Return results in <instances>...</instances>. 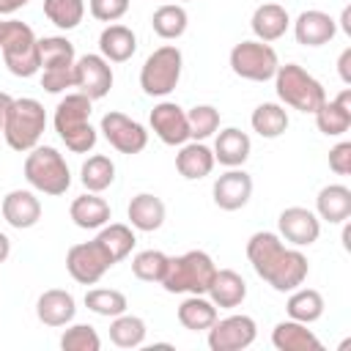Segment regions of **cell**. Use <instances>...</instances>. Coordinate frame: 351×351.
I'll return each instance as SVG.
<instances>
[{"mask_svg":"<svg viewBox=\"0 0 351 351\" xmlns=\"http://www.w3.org/2000/svg\"><path fill=\"white\" fill-rule=\"evenodd\" d=\"M36 315L44 326H69L77 315V302L63 288H49L36 302Z\"/></svg>","mask_w":351,"mask_h":351,"instance_id":"obj_20","label":"cell"},{"mask_svg":"<svg viewBox=\"0 0 351 351\" xmlns=\"http://www.w3.org/2000/svg\"><path fill=\"white\" fill-rule=\"evenodd\" d=\"M85 307H88L90 313L101 315V318H115V315L126 313L129 302H126V296H123L121 291H115V288H90V291L85 293Z\"/></svg>","mask_w":351,"mask_h":351,"instance_id":"obj_39","label":"cell"},{"mask_svg":"<svg viewBox=\"0 0 351 351\" xmlns=\"http://www.w3.org/2000/svg\"><path fill=\"white\" fill-rule=\"evenodd\" d=\"M280 60L271 44L250 38V41H239L230 49V69L236 77L250 80V82H269L274 80Z\"/></svg>","mask_w":351,"mask_h":351,"instance_id":"obj_9","label":"cell"},{"mask_svg":"<svg viewBox=\"0 0 351 351\" xmlns=\"http://www.w3.org/2000/svg\"><path fill=\"white\" fill-rule=\"evenodd\" d=\"M90 107H93V101L80 90L77 93H66L55 107V118H52L55 132L66 143V148L71 154L93 151V145L99 140L96 129L90 126Z\"/></svg>","mask_w":351,"mask_h":351,"instance_id":"obj_2","label":"cell"},{"mask_svg":"<svg viewBox=\"0 0 351 351\" xmlns=\"http://www.w3.org/2000/svg\"><path fill=\"white\" fill-rule=\"evenodd\" d=\"M206 293H208V299L217 307L233 310V307H239L247 299V282L233 269H217V274H214V280H211V285H208Z\"/></svg>","mask_w":351,"mask_h":351,"instance_id":"obj_29","label":"cell"},{"mask_svg":"<svg viewBox=\"0 0 351 351\" xmlns=\"http://www.w3.org/2000/svg\"><path fill=\"white\" fill-rule=\"evenodd\" d=\"M258 337V324L255 318L244 313H233L228 318H217L208 326V348L211 351H244L255 343Z\"/></svg>","mask_w":351,"mask_h":351,"instance_id":"obj_11","label":"cell"},{"mask_svg":"<svg viewBox=\"0 0 351 351\" xmlns=\"http://www.w3.org/2000/svg\"><path fill=\"white\" fill-rule=\"evenodd\" d=\"M148 123L154 129V134L165 143V145H184L189 140V123H186V112L184 107H178L176 101H159L151 115Z\"/></svg>","mask_w":351,"mask_h":351,"instance_id":"obj_16","label":"cell"},{"mask_svg":"<svg viewBox=\"0 0 351 351\" xmlns=\"http://www.w3.org/2000/svg\"><path fill=\"white\" fill-rule=\"evenodd\" d=\"M44 129H47V112L38 99H30V96L11 99L5 110V121H3V137L8 148L19 154L36 148Z\"/></svg>","mask_w":351,"mask_h":351,"instance_id":"obj_4","label":"cell"},{"mask_svg":"<svg viewBox=\"0 0 351 351\" xmlns=\"http://www.w3.org/2000/svg\"><path fill=\"white\" fill-rule=\"evenodd\" d=\"M329 167H332V173H337V176H348V173H351V143H348V140H340V143L329 151Z\"/></svg>","mask_w":351,"mask_h":351,"instance_id":"obj_44","label":"cell"},{"mask_svg":"<svg viewBox=\"0 0 351 351\" xmlns=\"http://www.w3.org/2000/svg\"><path fill=\"white\" fill-rule=\"evenodd\" d=\"M186 25H189V14H186V8H184L181 3H165V5H159V8L154 11V16H151L154 33H156L159 38H165V41L181 38V36L186 33Z\"/></svg>","mask_w":351,"mask_h":351,"instance_id":"obj_35","label":"cell"},{"mask_svg":"<svg viewBox=\"0 0 351 351\" xmlns=\"http://www.w3.org/2000/svg\"><path fill=\"white\" fill-rule=\"evenodd\" d=\"M96 241L101 244V250L110 255L112 263H121L126 255H132V250L137 244L132 225H123V222H107V225H101Z\"/></svg>","mask_w":351,"mask_h":351,"instance_id":"obj_31","label":"cell"},{"mask_svg":"<svg viewBox=\"0 0 351 351\" xmlns=\"http://www.w3.org/2000/svg\"><path fill=\"white\" fill-rule=\"evenodd\" d=\"M8 104H11V96L0 90V134H3V121H5V110H8Z\"/></svg>","mask_w":351,"mask_h":351,"instance_id":"obj_49","label":"cell"},{"mask_svg":"<svg viewBox=\"0 0 351 351\" xmlns=\"http://www.w3.org/2000/svg\"><path fill=\"white\" fill-rule=\"evenodd\" d=\"M137 52V36L132 27L126 25H107L101 33H99V55L110 63H126L132 55Z\"/></svg>","mask_w":351,"mask_h":351,"instance_id":"obj_24","label":"cell"},{"mask_svg":"<svg viewBox=\"0 0 351 351\" xmlns=\"http://www.w3.org/2000/svg\"><path fill=\"white\" fill-rule=\"evenodd\" d=\"M250 123H252V132H255V134H261L263 140H274V137L285 134V129H288L291 121H288V112H285L282 104H277V101H263V104H258V107L252 110Z\"/></svg>","mask_w":351,"mask_h":351,"instance_id":"obj_33","label":"cell"},{"mask_svg":"<svg viewBox=\"0 0 351 351\" xmlns=\"http://www.w3.org/2000/svg\"><path fill=\"white\" fill-rule=\"evenodd\" d=\"M217 159H214V151L203 143V140H186L184 145H178V154H176V170L186 178V181H200L206 178L211 170H214Z\"/></svg>","mask_w":351,"mask_h":351,"instance_id":"obj_21","label":"cell"},{"mask_svg":"<svg viewBox=\"0 0 351 351\" xmlns=\"http://www.w3.org/2000/svg\"><path fill=\"white\" fill-rule=\"evenodd\" d=\"M0 25H3V19H0Z\"/></svg>","mask_w":351,"mask_h":351,"instance_id":"obj_51","label":"cell"},{"mask_svg":"<svg viewBox=\"0 0 351 351\" xmlns=\"http://www.w3.org/2000/svg\"><path fill=\"white\" fill-rule=\"evenodd\" d=\"M0 55L5 69L14 77H36L38 74V38L30 25L19 19H3L0 25Z\"/></svg>","mask_w":351,"mask_h":351,"instance_id":"obj_5","label":"cell"},{"mask_svg":"<svg viewBox=\"0 0 351 351\" xmlns=\"http://www.w3.org/2000/svg\"><path fill=\"white\" fill-rule=\"evenodd\" d=\"M60 348L63 351H99L101 337L90 324H71L60 335Z\"/></svg>","mask_w":351,"mask_h":351,"instance_id":"obj_42","label":"cell"},{"mask_svg":"<svg viewBox=\"0 0 351 351\" xmlns=\"http://www.w3.org/2000/svg\"><path fill=\"white\" fill-rule=\"evenodd\" d=\"M74 88L85 93L90 101H99L112 88V66L101 55H80L74 60Z\"/></svg>","mask_w":351,"mask_h":351,"instance_id":"obj_13","label":"cell"},{"mask_svg":"<svg viewBox=\"0 0 351 351\" xmlns=\"http://www.w3.org/2000/svg\"><path fill=\"white\" fill-rule=\"evenodd\" d=\"M181 69H184V55L176 44H165V47L154 49L140 69L143 93L154 96V99H165L167 93L176 90V85L181 80Z\"/></svg>","mask_w":351,"mask_h":351,"instance_id":"obj_8","label":"cell"},{"mask_svg":"<svg viewBox=\"0 0 351 351\" xmlns=\"http://www.w3.org/2000/svg\"><path fill=\"white\" fill-rule=\"evenodd\" d=\"M274 90H277V99L285 107L299 110V112H315L318 104L326 99L324 85L310 71H304L299 63L277 66V71H274Z\"/></svg>","mask_w":351,"mask_h":351,"instance_id":"obj_7","label":"cell"},{"mask_svg":"<svg viewBox=\"0 0 351 351\" xmlns=\"http://www.w3.org/2000/svg\"><path fill=\"white\" fill-rule=\"evenodd\" d=\"M3 219L16 228V230H27L41 219V200L36 197V192L30 189H11L3 203H0Z\"/></svg>","mask_w":351,"mask_h":351,"instance_id":"obj_19","label":"cell"},{"mask_svg":"<svg viewBox=\"0 0 351 351\" xmlns=\"http://www.w3.org/2000/svg\"><path fill=\"white\" fill-rule=\"evenodd\" d=\"M8 255H11V239L0 230V263H5V261H8Z\"/></svg>","mask_w":351,"mask_h":351,"instance_id":"obj_47","label":"cell"},{"mask_svg":"<svg viewBox=\"0 0 351 351\" xmlns=\"http://www.w3.org/2000/svg\"><path fill=\"white\" fill-rule=\"evenodd\" d=\"M44 16L58 30H74L85 19V0H44Z\"/></svg>","mask_w":351,"mask_h":351,"instance_id":"obj_38","label":"cell"},{"mask_svg":"<svg viewBox=\"0 0 351 351\" xmlns=\"http://www.w3.org/2000/svg\"><path fill=\"white\" fill-rule=\"evenodd\" d=\"M315 214L329 225H343L351 217V189L346 184H326L315 197Z\"/></svg>","mask_w":351,"mask_h":351,"instance_id":"obj_28","label":"cell"},{"mask_svg":"<svg viewBox=\"0 0 351 351\" xmlns=\"http://www.w3.org/2000/svg\"><path fill=\"white\" fill-rule=\"evenodd\" d=\"M129 3L132 0H88V8H90L93 19L112 25V22H118L129 11Z\"/></svg>","mask_w":351,"mask_h":351,"instance_id":"obj_43","label":"cell"},{"mask_svg":"<svg viewBox=\"0 0 351 351\" xmlns=\"http://www.w3.org/2000/svg\"><path fill=\"white\" fill-rule=\"evenodd\" d=\"M217 321V304L206 293H189L178 304V324L189 332H203Z\"/></svg>","mask_w":351,"mask_h":351,"instance_id":"obj_30","label":"cell"},{"mask_svg":"<svg viewBox=\"0 0 351 351\" xmlns=\"http://www.w3.org/2000/svg\"><path fill=\"white\" fill-rule=\"evenodd\" d=\"M324 296H321V291H315V288H293L291 291V296H288V302H285V310H288V318H293V321H302V324H315L321 315H324Z\"/></svg>","mask_w":351,"mask_h":351,"instance_id":"obj_34","label":"cell"},{"mask_svg":"<svg viewBox=\"0 0 351 351\" xmlns=\"http://www.w3.org/2000/svg\"><path fill=\"white\" fill-rule=\"evenodd\" d=\"M181 3H189V0H181Z\"/></svg>","mask_w":351,"mask_h":351,"instance_id":"obj_50","label":"cell"},{"mask_svg":"<svg viewBox=\"0 0 351 351\" xmlns=\"http://www.w3.org/2000/svg\"><path fill=\"white\" fill-rule=\"evenodd\" d=\"M77 60L74 44L66 36H44L38 38V71H52V69H71Z\"/></svg>","mask_w":351,"mask_h":351,"instance_id":"obj_32","label":"cell"},{"mask_svg":"<svg viewBox=\"0 0 351 351\" xmlns=\"http://www.w3.org/2000/svg\"><path fill=\"white\" fill-rule=\"evenodd\" d=\"M165 203L162 197H156L154 192H140L132 197L129 208H126V217L132 222L134 230H143V233H151V230H159L165 225Z\"/></svg>","mask_w":351,"mask_h":351,"instance_id":"obj_27","label":"cell"},{"mask_svg":"<svg viewBox=\"0 0 351 351\" xmlns=\"http://www.w3.org/2000/svg\"><path fill=\"white\" fill-rule=\"evenodd\" d=\"M25 178L36 192L44 195H63L71 186V170L63 154L52 145H36L25 156Z\"/></svg>","mask_w":351,"mask_h":351,"instance_id":"obj_6","label":"cell"},{"mask_svg":"<svg viewBox=\"0 0 351 351\" xmlns=\"http://www.w3.org/2000/svg\"><path fill=\"white\" fill-rule=\"evenodd\" d=\"M271 346L277 351H324V343L302 321H280L271 329Z\"/></svg>","mask_w":351,"mask_h":351,"instance_id":"obj_22","label":"cell"},{"mask_svg":"<svg viewBox=\"0 0 351 351\" xmlns=\"http://www.w3.org/2000/svg\"><path fill=\"white\" fill-rule=\"evenodd\" d=\"M313 115H315V126L321 134L326 137L346 134L351 129V88H343L332 101L324 99Z\"/></svg>","mask_w":351,"mask_h":351,"instance_id":"obj_17","label":"cell"},{"mask_svg":"<svg viewBox=\"0 0 351 351\" xmlns=\"http://www.w3.org/2000/svg\"><path fill=\"white\" fill-rule=\"evenodd\" d=\"M167 258L159 250H143L132 258V274L143 282H162V274L167 269Z\"/></svg>","mask_w":351,"mask_h":351,"instance_id":"obj_40","label":"cell"},{"mask_svg":"<svg viewBox=\"0 0 351 351\" xmlns=\"http://www.w3.org/2000/svg\"><path fill=\"white\" fill-rule=\"evenodd\" d=\"M214 159L222 165V167H241L247 159H250V151H252V140L247 132L236 129V126H228L217 134L214 140Z\"/></svg>","mask_w":351,"mask_h":351,"instance_id":"obj_25","label":"cell"},{"mask_svg":"<svg viewBox=\"0 0 351 351\" xmlns=\"http://www.w3.org/2000/svg\"><path fill=\"white\" fill-rule=\"evenodd\" d=\"M69 217L82 230H99L101 225L110 222L112 211H110V203L104 197H99L96 192H85V195H80V197L71 200Z\"/></svg>","mask_w":351,"mask_h":351,"instance_id":"obj_26","label":"cell"},{"mask_svg":"<svg viewBox=\"0 0 351 351\" xmlns=\"http://www.w3.org/2000/svg\"><path fill=\"white\" fill-rule=\"evenodd\" d=\"M80 181H82V186L88 192H96V195L104 192L115 181V162L110 156H104V154L88 156L82 162V167H80Z\"/></svg>","mask_w":351,"mask_h":351,"instance_id":"obj_36","label":"cell"},{"mask_svg":"<svg viewBox=\"0 0 351 351\" xmlns=\"http://www.w3.org/2000/svg\"><path fill=\"white\" fill-rule=\"evenodd\" d=\"M337 74H340V80L346 85H351V47H346L340 52V58H337Z\"/></svg>","mask_w":351,"mask_h":351,"instance_id":"obj_45","label":"cell"},{"mask_svg":"<svg viewBox=\"0 0 351 351\" xmlns=\"http://www.w3.org/2000/svg\"><path fill=\"white\" fill-rule=\"evenodd\" d=\"M250 27H252V33H255L258 41L271 44V41H277V38H282L288 33L291 16H288V11L280 3H263V5H258L252 11Z\"/></svg>","mask_w":351,"mask_h":351,"instance_id":"obj_23","label":"cell"},{"mask_svg":"<svg viewBox=\"0 0 351 351\" xmlns=\"http://www.w3.org/2000/svg\"><path fill=\"white\" fill-rule=\"evenodd\" d=\"M277 228H280V239H285L293 247H310L318 241L321 236V219L315 211L304 208V206H288L280 211L277 217Z\"/></svg>","mask_w":351,"mask_h":351,"instance_id":"obj_14","label":"cell"},{"mask_svg":"<svg viewBox=\"0 0 351 351\" xmlns=\"http://www.w3.org/2000/svg\"><path fill=\"white\" fill-rule=\"evenodd\" d=\"M211 197L222 211H239L252 197V176L244 167H228L222 176L214 178Z\"/></svg>","mask_w":351,"mask_h":351,"instance_id":"obj_15","label":"cell"},{"mask_svg":"<svg viewBox=\"0 0 351 351\" xmlns=\"http://www.w3.org/2000/svg\"><path fill=\"white\" fill-rule=\"evenodd\" d=\"M99 132L104 134V140L118 151V154H140L145 145H148V132L140 121L118 112V110H110L101 115V126Z\"/></svg>","mask_w":351,"mask_h":351,"instance_id":"obj_12","label":"cell"},{"mask_svg":"<svg viewBox=\"0 0 351 351\" xmlns=\"http://www.w3.org/2000/svg\"><path fill=\"white\" fill-rule=\"evenodd\" d=\"M340 30H343L346 36H351V5H346L343 14H340Z\"/></svg>","mask_w":351,"mask_h":351,"instance_id":"obj_48","label":"cell"},{"mask_svg":"<svg viewBox=\"0 0 351 351\" xmlns=\"http://www.w3.org/2000/svg\"><path fill=\"white\" fill-rule=\"evenodd\" d=\"M30 0H0V16H11L19 8H25Z\"/></svg>","mask_w":351,"mask_h":351,"instance_id":"obj_46","label":"cell"},{"mask_svg":"<svg viewBox=\"0 0 351 351\" xmlns=\"http://www.w3.org/2000/svg\"><path fill=\"white\" fill-rule=\"evenodd\" d=\"M189 123V140H206L219 129V110L211 104H195L186 112Z\"/></svg>","mask_w":351,"mask_h":351,"instance_id":"obj_41","label":"cell"},{"mask_svg":"<svg viewBox=\"0 0 351 351\" xmlns=\"http://www.w3.org/2000/svg\"><path fill=\"white\" fill-rule=\"evenodd\" d=\"M293 36L302 47H324L337 36V22L326 11L310 8L293 19Z\"/></svg>","mask_w":351,"mask_h":351,"instance_id":"obj_18","label":"cell"},{"mask_svg":"<svg viewBox=\"0 0 351 351\" xmlns=\"http://www.w3.org/2000/svg\"><path fill=\"white\" fill-rule=\"evenodd\" d=\"M112 266L115 263L110 261V255L101 250V244L96 239L80 241V244L69 247V252H66V269L80 285H96Z\"/></svg>","mask_w":351,"mask_h":351,"instance_id":"obj_10","label":"cell"},{"mask_svg":"<svg viewBox=\"0 0 351 351\" xmlns=\"http://www.w3.org/2000/svg\"><path fill=\"white\" fill-rule=\"evenodd\" d=\"M247 258H250L255 274L266 285H271L277 293H291L310 274V263L302 255V250L285 247L280 233H271V230H258L250 236Z\"/></svg>","mask_w":351,"mask_h":351,"instance_id":"obj_1","label":"cell"},{"mask_svg":"<svg viewBox=\"0 0 351 351\" xmlns=\"http://www.w3.org/2000/svg\"><path fill=\"white\" fill-rule=\"evenodd\" d=\"M145 335H148V326H145V321L140 315L121 313L110 324V340L118 348H137V346L145 343Z\"/></svg>","mask_w":351,"mask_h":351,"instance_id":"obj_37","label":"cell"},{"mask_svg":"<svg viewBox=\"0 0 351 351\" xmlns=\"http://www.w3.org/2000/svg\"><path fill=\"white\" fill-rule=\"evenodd\" d=\"M214 274H217L214 258L203 250H189L184 255L167 258V269L159 285L167 293H206Z\"/></svg>","mask_w":351,"mask_h":351,"instance_id":"obj_3","label":"cell"}]
</instances>
